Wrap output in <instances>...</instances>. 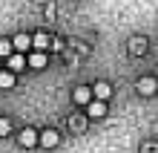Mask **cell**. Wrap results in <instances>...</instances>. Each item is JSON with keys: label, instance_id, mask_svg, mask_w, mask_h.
Instances as JSON below:
<instances>
[{"label": "cell", "instance_id": "6da1fadb", "mask_svg": "<svg viewBox=\"0 0 158 153\" xmlns=\"http://www.w3.org/2000/svg\"><path fill=\"white\" fill-rule=\"evenodd\" d=\"M17 142H20V147H35V145H40V133L32 130V127H23L20 136H17Z\"/></svg>", "mask_w": 158, "mask_h": 153}, {"label": "cell", "instance_id": "7a4b0ae2", "mask_svg": "<svg viewBox=\"0 0 158 153\" xmlns=\"http://www.w3.org/2000/svg\"><path fill=\"white\" fill-rule=\"evenodd\" d=\"M72 101L86 107L89 101H95V92H92V87H75V92H72Z\"/></svg>", "mask_w": 158, "mask_h": 153}, {"label": "cell", "instance_id": "3957f363", "mask_svg": "<svg viewBox=\"0 0 158 153\" xmlns=\"http://www.w3.org/2000/svg\"><path fill=\"white\" fill-rule=\"evenodd\" d=\"M147 52V38L144 35H135V38H129V55H144Z\"/></svg>", "mask_w": 158, "mask_h": 153}, {"label": "cell", "instance_id": "277c9868", "mask_svg": "<svg viewBox=\"0 0 158 153\" xmlns=\"http://www.w3.org/2000/svg\"><path fill=\"white\" fill-rule=\"evenodd\" d=\"M155 90H158V81H155V78H150V75L138 81V92L147 95V98H150V95H155Z\"/></svg>", "mask_w": 158, "mask_h": 153}, {"label": "cell", "instance_id": "5b68a950", "mask_svg": "<svg viewBox=\"0 0 158 153\" xmlns=\"http://www.w3.org/2000/svg\"><path fill=\"white\" fill-rule=\"evenodd\" d=\"M58 142H60V133H58V130L46 127V130L40 133V145H43V147H55Z\"/></svg>", "mask_w": 158, "mask_h": 153}, {"label": "cell", "instance_id": "8992f818", "mask_svg": "<svg viewBox=\"0 0 158 153\" xmlns=\"http://www.w3.org/2000/svg\"><path fill=\"white\" fill-rule=\"evenodd\" d=\"M86 113H89L92 119L106 116V101H98V98H95V101H89V104H86Z\"/></svg>", "mask_w": 158, "mask_h": 153}, {"label": "cell", "instance_id": "52a82bcc", "mask_svg": "<svg viewBox=\"0 0 158 153\" xmlns=\"http://www.w3.org/2000/svg\"><path fill=\"white\" fill-rule=\"evenodd\" d=\"M92 92H95V98H98V101H106L109 95H112V87H109L106 81H98L95 87H92Z\"/></svg>", "mask_w": 158, "mask_h": 153}, {"label": "cell", "instance_id": "ba28073f", "mask_svg": "<svg viewBox=\"0 0 158 153\" xmlns=\"http://www.w3.org/2000/svg\"><path fill=\"white\" fill-rule=\"evenodd\" d=\"M15 52H26V49H29V46H32V35H26V32H20V35H17L15 38Z\"/></svg>", "mask_w": 158, "mask_h": 153}, {"label": "cell", "instance_id": "9c48e42d", "mask_svg": "<svg viewBox=\"0 0 158 153\" xmlns=\"http://www.w3.org/2000/svg\"><path fill=\"white\" fill-rule=\"evenodd\" d=\"M32 46L38 52H46V49H49V35H46V32H38V35L32 38Z\"/></svg>", "mask_w": 158, "mask_h": 153}, {"label": "cell", "instance_id": "30bf717a", "mask_svg": "<svg viewBox=\"0 0 158 153\" xmlns=\"http://www.w3.org/2000/svg\"><path fill=\"white\" fill-rule=\"evenodd\" d=\"M23 66H26V55L23 52H15L12 58H9V70H12V72H20Z\"/></svg>", "mask_w": 158, "mask_h": 153}, {"label": "cell", "instance_id": "8fae6325", "mask_svg": "<svg viewBox=\"0 0 158 153\" xmlns=\"http://www.w3.org/2000/svg\"><path fill=\"white\" fill-rule=\"evenodd\" d=\"M12 87H15V72L3 70V72H0V90H12Z\"/></svg>", "mask_w": 158, "mask_h": 153}, {"label": "cell", "instance_id": "7c38bea8", "mask_svg": "<svg viewBox=\"0 0 158 153\" xmlns=\"http://www.w3.org/2000/svg\"><path fill=\"white\" fill-rule=\"evenodd\" d=\"M29 66H32V70H43V66H46V52H35V55H29Z\"/></svg>", "mask_w": 158, "mask_h": 153}, {"label": "cell", "instance_id": "4fadbf2b", "mask_svg": "<svg viewBox=\"0 0 158 153\" xmlns=\"http://www.w3.org/2000/svg\"><path fill=\"white\" fill-rule=\"evenodd\" d=\"M12 55H15V43L0 38V58H12Z\"/></svg>", "mask_w": 158, "mask_h": 153}, {"label": "cell", "instance_id": "5bb4252c", "mask_svg": "<svg viewBox=\"0 0 158 153\" xmlns=\"http://www.w3.org/2000/svg\"><path fill=\"white\" fill-rule=\"evenodd\" d=\"M9 130H12V124H9V119H0V136H9Z\"/></svg>", "mask_w": 158, "mask_h": 153}]
</instances>
